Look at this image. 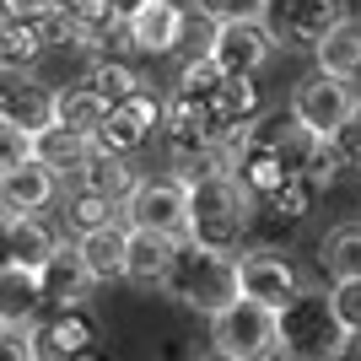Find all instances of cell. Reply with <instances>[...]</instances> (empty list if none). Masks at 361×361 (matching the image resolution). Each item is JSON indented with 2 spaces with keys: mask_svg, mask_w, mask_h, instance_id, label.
<instances>
[{
  "mask_svg": "<svg viewBox=\"0 0 361 361\" xmlns=\"http://www.w3.org/2000/svg\"><path fill=\"white\" fill-rule=\"evenodd\" d=\"M183 183H189V243H205V248H221V254H243L248 248V211H254L243 183L226 167L189 173Z\"/></svg>",
  "mask_w": 361,
  "mask_h": 361,
  "instance_id": "1",
  "label": "cell"
},
{
  "mask_svg": "<svg viewBox=\"0 0 361 361\" xmlns=\"http://www.w3.org/2000/svg\"><path fill=\"white\" fill-rule=\"evenodd\" d=\"M167 297L183 302V307H195V313L216 318L226 313L232 302L243 297L238 286V254H221V248H205V243H178V254H173V270H167Z\"/></svg>",
  "mask_w": 361,
  "mask_h": 361,
  "instance_id": "2",
  "label": "cell"
},
{
  "mask_svg": "<svg viewBox=\"0 0 361 361\" xmlns=\"http://www.w3.org/2000/svg\"><path fill=\"white\" fill-rule=\"evenodd\" d=\"M345 345V329L329 307V291H302L281 307V356L291 361H329Z\"/></svg>",
  "mask_w": 361,
  "mask_h": 361,
  "instance_id": "3",
  "label": "cell"
},
{
  "mask_svg": "<svg viewBox=\"0 0 361 361\" xmlns=\"http://www.w3.org/2000/svg\"><path fill=\"white\" fill-rule=\"evenodd\" d=\"M211 340L216 350H226L238 361H270L281 356V313L254 297H238L226 313L211 318Z\"/></svg>",
  "mask_w": 361,
  "mask_h": 361,
  "instance_id": "4",
  "label": "cell"
},
{
  "mask_svg": "<svg viewBox=\"0 0 361 361\" xmlns=\"http://www.w3.org/2000/svg\"><path fill=\"white\" fill-rule=\"evenodd\" d=\"M124 226L135 232H162V238H189V183L178 173L162 178H135V189L124 195Z\"/></svg>",
  "mask_w": 361,
  "mask_h": 361,
  "instance_id": "5",
  "label": "cell"
},
{
  "mask_svg": "<svg viewBox=\"0 0 361 361\" xmlns=\"http://www.w3.org/2000/svg\"><path fill=\"white\" fill-rule=\"evenodd\" d=\"M350 108H356V92H350V81H340V75H329V71H307L291 87V103H286V114L297 124H307L313 135H334L340 130V119H345Z\"/></svg>",
  "mask_w": 361,
  "mask_h": 361,
  "instance_id": "6",
  "label": "cell"
},
{
  "mask_svg": "<svg viewBox=\"0 0 361 361\" xmlns=\"http://www.w3.org/2000/svg\"><path fill=\"white\" fill-rule=\"evenodd\" d=\"M264 27L275 49H313L345 16V0H264Z\"/></svg>",
  "mask_w": 361,
  "mask_h": 361,
  "instance_id": "7",
  "label": "cell"
},
{
  "mask_svg": "<svg viewBox=\"0 0 361 361\" xmlns=\"http://www.w3.org/2000/svg\"><path fill=\"white\" fill-rule=\"evenodd\" d=\"M226 75H259L275 60V38L264 27V16H243V22H211V44H205Z\"/></svg>",
  "mask_w": 361,
  "mask_h": 361,
  "instance_id": "8",
  "label": "cell"
},
{
  "mask_svg": "<svg viewBox=\"0 0 361 361\" xmlns=\"http://www.w3.org/2000/svg\"><path fill=\"white\" fill-rule=\"evenodd\" d=\"M238 286H243V297L264 302V307H275V313L307 291L302 275H297V264H291L281 248H243L238 254Z\"/></svg>",
  "mask_w": 361,
  "mask_h": 361,
  "instance_id": "9",
  "label": "cell"
},
{
  "mask_svg": "<svg viewBox=\"0 0 361 361\" xmlns=\"http://www.w3.org/2000/svg\"><path fill=\"white\" fill-rule=\"evenodd\" d=\"M162 97L151 87H140L135 97H124V103H108V119L97 130V146L103 151H119V157H135L151 135H162Z\"/></svg>",
  "mask_w": 361,
  "mask_h": 361,
  "instance_id": "10",
  "label": "cell"
},
{
  "mask_svg": "<svg viewBox=\"0 0 361 361\" xmlns=\"http://www.w3.org/2000/svg\"><path fill=\"white\" fill-rule=\"evenodd\" d=\"M60 195V173L38 157H27L22 167L11 173H0V221H11V216H44V205H54Z\"/></svg>",
  "mask_w": 361,
  "mask_h": 361,
  "instance_id": "11",
  "label": "cell"
},
{
  "mask_svg": "<svg viewBox=\"0 0 361 361\" xmlns=\"http://www.w3.org/2000/svg\"><path fill=\"white\" fill-rule=\"evenodd\" d=\"M54 97L60 92L32 75H0V124H22L32 140L54 130Z\"/></svg>",
  "mask_w": 361,
  "mask_h": 361,
  "instance_id": "12",
  "label": "cell"
},
{
  "mask_svg": "<svg viewBox=\"0 0 361 361\" xmlns=\"http://www.w3.org/2000/svg\"><path fill=\"white\" fill-rule=\"evenodd\" d=\"M27 340H32V361H75L81 350H92V318L81 307H54L27 329Z\"/></svg>",
  "mask_w": 361,
  "mask_h": 361,
  "instance_id": "13",
  "label": "cell"
},
{
  "mask_svg": "<svg viewBox=\"0 0 361 361\" xmlns=\"http://www.w3.org/2000/svg\"><path fill=\"white\" fill-rule=\"evenodd\" d=\"M44 275L27 264H6L0 259V329H32L44 318Z\"/></svg>",
  "mask_w": 361,
  "mask_h": 361,
  "instance_id": "14",
  "label": "cell"
},
{
  "mask_svg": "<svg viewBox=\"0 0 361 361\" xmlns=\"http://www.w3.org/2000/svg\"><path fill=\"white\" fill-rule=\"evenodd\" d=\"M60 232L44 221V216H11L0 221V259L6 264H27V270H44L49 259L60 254Z\"/></svg>",
  "mask_w": 361,
  "mask_h": 361,
  "instance_id": "15",
  "label": "cell"
},
{
  "mask_svg": "<svg viewBox=\"0 0 361 361\" xmlns=\"http://www.w3.org/2000/svg\"><path fill=\"white\" fill-rule=\"evenodd\" d=\"M75 254H81V264H87V275L97 281V286L124 281V259H130V226H124V221L92 226V232H81V238H75Z\"/></svg>",
  "mask_w": 361,
  "mask_h": 361,
  "instance_id": "16",
  "label": "cell"
},
{
  "mask_svg": "<svg viewBox=\"0 0 361 361\" xmlns=\"http://www.w3.org/2000/svg\"><path fill=\"white\" fill-rule=\"evenodd\" d=\"M183 238H162V232H135L130 226V259H124V281L140 291H162L167 270H173V254H178Z\"/></svg>",
  "mask_w": 361,
  "mask_h": 361,
  "instance_id": "17",
  "label": "cell"
},
{
  "mask_svg": "<svg viewBox=\"0 0 361 361\" xmlns=\"http://www.w3.org/2000/svg\"><path fill=\"white\" fill-rule=\"evenodd\" d=\"M130 32H135L140 54H173L183 44V32H189V6H178V0H146V11L130 22Z\"/></svg>",
  "mask_w": 361,
  "mask_h": 361,
  "instance_id": "18",
  "label": "cell"
},
{
  "mask_svg": "<svg viewBox=\"0 0 361 361\" xmlns=\"http://www.w3.org/2000/svg\"><path fill=\"white\" fill-rule=\"evenodd\" d=\"M313 65L329 71V75H340V81H356L361 75V16H340V22L318 38Z\"/></svg>",
  "mask_w": 361,
  "mask_h": 361,
  "instance_id": "19",
  "label": "cell"
},
{
  "mask_svg": "<svg viewBox=\"0 0 361 361\" xmlns=\"http://www.w3.org/2000/svg\"><path fill=\"white\" fill-rule=\"evenodd\" d=\"M38 275H44V297L54 302V307H81L87 291L97 286L87 275V264H81V254H75V243H60V254L49 259Z\"/></svg>",
  "mask_w": 361,
  "mask_h": 361,
  "instance_id": "20",
  "label": "cell"
},
{
  "mask_svg": "<svg viewBox=\"0 0 361 361\" xmlns=\"http://www.w3.org/2000/svg\"><path fill=\"white\" fill-rule=\"evenodd\" d=\"M135 167H130V157H119V151H92L87 157V167L75 173V189H92V195H103V200H114V205H124V195L135 189Z\"/></svg>",
  "mask_w": 361,
  "mask_h": 361,
  "instance_id": "21",
  "label": "cell"
},
{
  "mask_svg": "<svg viewBox=\"0 0 361 361\" xmlns=\"http://www.w3.org/2000/svg\"><path fill=\"white\" fill-rule=\"evenodd\" d=\"M103 119H108V97L97 87H87V81H75V87H65L60 97H54V124H60V130H75V135L97 140Z\"/></svg>",
  "mask_w": 361,
  "mask_h": 361,
  "instance_id": "22",
  "label": "cell"
},
{
  "mask_svg": "<svg viewBox=\"0 0 361 361\" xmlns=\"http://www.w3.org/2000/svg\"><path fill=\"white\" fill-rule=\"evenodd\" d=\"M44 32L38 22H22V16H0V71L6 75H27L44 54Z\"/></svg>",
  "mask_w": 361,
  "mask_h": 361,
  "instance_id": "23",
  "label": "cell"
},
{
  "mask_svg": "<svg viewBox=\"0 0 361 361\" xmlns=\"http://www.w3.org/2000/svg\"><path fill=\"white\" fill-rule=\"evenodd\" d=\"M318 264H324L329 281H361V221L334 226L318 248Z\"/></svg>",
  "mask_w": 361,
  "mask_h": 361,
  "instance_id": "24",
  "label": "cell"
},
{
  "mask_svg": "<svg viewBox=\"0 0 361 361\" xmlns=\"http://www.w3.org/2000/svg\"><path fill=\"white\" fill-rule=\"evenodd\" d=\"M92 151H97L92 135H75V130H60V124H54L49 135H38V162H49L60 178H65V173H81Z\"/></svg>",
  "mask_w": 361,
  "mask_h": 361,
  "instance_id": "25",
  "label": "cell"
},
{
  "mask_svg": "<svg viewBox=\"0 0 361 361\" xmlns=\"http://www.w3.org/2000/svg\"><path fill=\"white\" fill-rule=\"evenodd\" d=\"M81 81H87V87H97L108 103H124V97H135V92L146 87V81H140V71H135V60H92Z\"/></svg>",
  "mask_w": 361,
  "mask_h": 361,
  "instance_id": "26",
  "label": "cell"
},
{
  "mask_svg": "<svg viewBox=\"0 0 361 361\" xmlns=\"http://www.w3.org/2000/svg\"><path fill=\"white\" fill-rule=\"evenodd\" d=\"M226 71L211 60V54H195V60H183L178 81H173V97H189V103H211L216 92H221Z\"/></svg>",
  "mask_w": 361,
  "mask_h": 361,
  "instance_id": "27",
  "label": "cell"
},
{
  "mask_svg": "<svg viewBox=\"0 0 361 361\" xmlns=\"http://www.w3.org/2000/svg\"><path fill=\"white\" fill-rule=\"evenodd\" d=\"M81 49H87L92 60H135V32H130V22H108V27L87 32L81 38Z\"/></svg>",
  "mask_w": 361,
  "mask_h": 361,
  "instance_id": "28",
  "label": "cell"
},
{
  "mask_svg": "<svg viewBox=\"0 0 361 361\" xmlns=\"http://www.w3.org/2000/svg\"><path fill=\"white\" fill-rule=\"evenodd\" d=\"M114 211H119L114 200L92 195V189H75L71 205H65V221H71V226H75V238H81V232H92V226H108V221H114Z\"/></svg>",
  "mask_w": 361,
  "mask_h": 361,
  "instance_id": "29",
  "label": "cell"
},
{
  "mask_svg": "<svg viewBox=\"0 0 361 361\" xmlns=\"http://www.w3.org/2000/svg\"><path fill=\"white\" fill-rule=\"evenodd\" d=\"M329 307L345 334H361V281H329Z\"/></svg>",
  "mask_w": 361,
  "mask_h": 361,
  "instance_id": "30",
  "label": "cell"
},
{
  "mask_svg": "<svg viewBox=\"0 0 361 361\" xmlns=\"http://www.w3.org/2000/svg\"><path fill=\"white\" fill-rule=\"evenodd\" d=\"M27 157H38V140H32L22 124H0V173L22 167Z\"/></svg>",
  "mask_w": 361,
  "mask_h": 361,
  "instance_id": "31",
  "label": "cell"
},
{
  "mask_svg": "<svg viewBox=\"0 0 361 361\" xmlns=\"http://www.w3.org/2000/svg\"><path fill=\"white\" fill-rule=\"evenodd\" d=\"M329 146L340 151L345 167H361V97H356V108H350L345 119H340V130L329 135Z\"/></svg>",
  "mask_w": 361,
  "mask_h": 361,
  "instance_id": "32",
  "label": "cell"
},
{
  "mask_svg": "<svg viewBox=\"0 0 361 361\" xmlns=\"http://www.w3.org/2000/svg\"><path fill=\"white\" fill-rule=\"evenodd\" d=\"M60 11L71 16L75 27H81V38H87V32H97V27L114 22V0H65Z\"/></svg>",
  "mask_w": 361,
  "mask_h": 361,
  "instance_id": "33",
  "label": "cell"
},
{
  "mask_svg": "<svg viewBox=\"0 0 361 361\" xmlns=\"http://www.w3.org/2000/svg\"><path fill=\"white\" fill-rule=\"evenodd\" d=\"M264 0H200V16L205 22H243V16H259Z\"/></svg>",
  "mask_w": 361,
  "mask_h": 361,
  "instance_id": "34",
  "label": "cell"
},
{
  "mask_svg": "<svg viewBox=\"0 0 361 361\" xmlns=\"http://www.w3.org/2000/svg\"><path fill=\"white\" fill-rule=\"evenodd\" d=\"M65 0H0V11L6 16H22V22H44V16H54Z\"/></svg>",
  "mask_w": 361,
  "mask_h": 361,
  "instance_id": "35",
  "label": "cell"
},
{
  "mask_svg": "<svg viewBox=\"0 0 361 361\" xmlns=\"http://www.w3.org/2000/svg\"><path fill=\"white\" fill-rule=\"evenodd\" d=\"M0 361H32L27 329H0Z\"/></svg>",
  "mask_w": 361,
  "mask_h": 361,
  "instance_id": "36",
  "label": "cell"
},
{
  "mask_svg": "<svg viewBox=\"0 0 361 361\" xmlns=\"http://www.w3.org/2000/svg\"><path fill=\"white\" fill-rule=\"evenodd\" d=\"M146 11V0H114V22H135Z\"/></svg>",
  "mask_w": 361,
  "mask_h": 361,
  "instance_id": "37",
  "label": "cell"
},
{
  "mask_svg": "<svg viewBox=\"0 0 361 361\" xmlns=\"http://www.w3.org/2000/svg\"><path fill=\"white\" fill-rule=\"evenodd\" d=\"M329 361H361V334H345V345L334 350Z\"/></svg>",
  "mask_w": 361,
  "mask_h": 361,
  "instance_id": "38",
  "label": "cell"
},
{
  "mask_svg": "<svg viewBox=\"0 0 361 361\" xmlns=\"http://www.w3.org/2000/svg\"><path fill=\"white\" fill-rule=\"evenodd\" d=\"M195 361H238V356H226V350H216V345H211L205 356H195Z\"/></svg>",
  "mask_w": 361,
  "mask_h": 361,
  "instance_id": "39",
  "label": "cell"
},
{
  "mask_svg": "<svg viewBox=\"0 0 361 361\" xmlns=\"http://www.w3.org/2000/svg\"><path fill=\"white\" fill-rule=\"evenodd\" d=\"M75 361H103V356H97V350H81V356H75Z\"/></svg>",
  "mask_w": 361,
  "mask_h": 361,
  "instance_id": "40",
  "label": "cell"
},
{
  "mask_svg": "<svg viewBox=\"0 0 361 361\" xmlns=\"http://www.w3.org/2000/svg\"><path fill=\"white\" fill-rule=\"evenodd\" d=\"M178 6H200V0H178Z\"/></svg>",
  "mask_w": 361,
  "mask_h": 361,
  "instance_id": "41",
  "label": "cell"
},
{
  "mask_svg": "<svg viewBox=\"0 0 361 361\" xmlns=\"http://www.w3.org/2000/svg\"><path fill=\"white\" fill-rule=\"evenodd\" d=\"M270 361H291V356H270Z\"/></svg>",
  "mask_w": 361,
  "mask_h": 361,
  "instance_id": "42",
  "label": "cell"
},
{
  "mask_svg": "<svg viewBox=\"0 0 361 361\" xmlns=\"http://www.w3.org/2000/svg\"><path fill=\"white\" fill-rule=\"evenodd\" d=\"M0 16H6V11H0Z\"/></svg>",
  "mask_w": 361,
  "mask_h": 361,
  "instance_id": "43",
  "label": "cell"
}]
</instances>
